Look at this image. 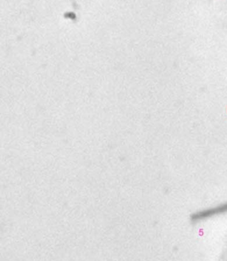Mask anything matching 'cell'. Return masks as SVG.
I'll list each match as a JSON object with an SVG mask.
<instances>
[{
	"label": "cell",
	"instance_id": "obj_1",
	"mask_svg": "<svg viewBox=\"0 0 227 261\" xmlns=\"http://www.w3.org/2000/svg\"><path fill=\"white\" fill-rule=\"evenodd\" d=\"M226 209H227V201H226Z\"/></svg>",
	"mask_w": 227,
	"mask_h": 261
}]
</instances>
